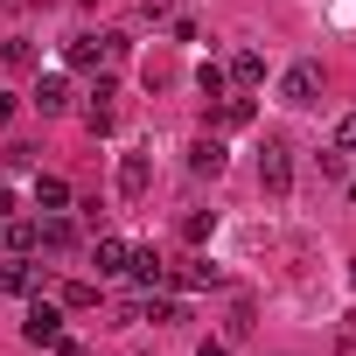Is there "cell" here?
I'll use <instances>...</instances> for the list:
<instances>
[{"label": "cell", "mask_w": 356, "mask_h": 356, "mask_svg": "<svg viewBox=\"0 0 356 356\" xmlns=\"http://www.w3.org/2000/svg\"><path fill=\"white\" fill-rule=\"evenodd\" d=\"M210 231H217V210H189V217H182V238H189V245H203Z\"/></svg>", "instance_id": "2e32d148"}, {"label": "cell", "mask_w": 356, "mask_h": 356, "mask_svg": "<svg viewBox=\"0 0 356 356\" xmlns=\"http://www.w3.org/2000/svg\"><path fill=\"white\" fill-rule=\"evenodd\" d=\"M35 245H42V252H70V245H77V224H70V217H42V224H35Z\"/></svg>", "instance_id": "ba28073f"}, {"label": "cell", "mask_w": 356, "mask_h": 356, "mask_svg": "<svg viewBox=\"0 0 356 356\" xmlns=\"http://www.w3.org/2000/svg\"><path fill=\"white\" fill-rule=\"evenodd\" d=\"M335 154H356V112L335 119Z\"/></svg>", "instance_id": "ac0fdd59"}, {"label": "cell", "mask_w": 356, "mask_h": 356, "mask_svg": "<svg viewBox=\"0 0 356 356\" xmlns=\"http://www.w3.org/2000/svg\"><path fill=\"white\" fill-rule=\"evenodd\" d=\"M35 210L42 217H63L70 210V182H63V175H35Z\"/></svg>", "instance_id": "277c9868"}, {"label": "cell", "mask_w": 356, "mask_h": 356, "mask_svg": "<svg viewBox=\"0 0 356 356\" xmlns=\"http://www.w3.org/2000/svg\"><path fill=\"white\" fill-rule=\"evenodd\" d=\"M35 112H42V119L70 112V84H63V77H35Z\"/></svg>", "instance_id": "52a82bcc"}, {"label": "cell", "mask_w": 356, "mask_h": 356, "mask_svg": "<svg viewBox=\"0 0 356 356\" xmlns=\"http://www.w3.org/2000/svg\"><path fill=\"white\" fill-rule=\"evenodd\" d=\"M349 203H356V182H349Z\"/></svg>", "instance_id": "603a6c76"}, {"label": "cell", "mask_w": 356, "mask_h": 356, "mask_svg": "<svg viewBox=\"0 0 356 356\" xmlns=\"http://www.w3.org/2000/svg\"><path fill=\"white\" fill-rule=\"evenodd\" d=\"M231 77H238V84H259V77H266V56H259V49H238V56H231Z\"/></svg>", "instance_id": "9a60e30c"}, {"label": "cell", "mask_w": 356, "mask_h": 356, "mask_svg": "<svg viewBox=\"0 0 356 356\" xmlns=\"http://www.w3.org/2000/svg\"><path fill=\"white\" fill-rule=\"evenodd\" d=\"M0 245L8 252H35V217H8L0 224Z\"/></svg>", "instance_id": "7c38bea8"}, {"label": "cell", "mask_w": 356, "mask_h": 356, "mask_svg": "<svg viewBox=\"0 0 356 356\" xmlns=\"http://www.w3.org/2000/svg\"><path fill=\"white\" fill-rule=\"evenodd\" d=\"M196 356H231V349H224V342H203V349H196Z\"/></svg>", "instance_id": "7402d4cb"}, {"label": "cell", "mask_w": 356, "mask_h": 356, "mask_svg": "<svg viewBox=\"0 0 356 356\" xmlns=\"http://www.w3.org/2000/svg\"><path fill=\"white\" fill-rule=\"evenodd\" d=\"M245 119H252V98H231V105L217 112V126H245Z\"/></svg>", "instance_id": "d6986e66"}, {"label": "cell", "mask_w": 356, "mask_h": 356, "mask_svg": "<svg viewBox=\"0 0 356 356\" xmlns=\"http://www.w3.org/2000/svg\"><path fill=\"white\" fill-rule=\"evenodd\" d=\"M112 119H119V105H112V77H98V91H91V105H84V126H91V133H112Z\"/></svg>", "instance_id": "5b68a950"}, {"label": "cell", "mask_w": 356, "mask_h": 356, "mask_svg": "<svg viewBox=\"0 0 356 356\" xmlns=\"http://www.w3.org/2000/svg\"><path fill=\"white\" fill-rule=\"evenodd\" d=\"M147 189H154V161H147V154H126V161H119V196L140 203Z\"/></svg>", "instance_id": "3957f363"}, {"label": "cell", "mask_w": 356, "mask_h": 356, "mask_svg": "<svg viewBox=\"0 0 356 356\" xmlns=\"http://www.w3.org/2000/svg\"><path fill=\"white\" fill-rule=\"evenodd\" d=\"M168 280L175 286H217V266L210 259H182V266H168Z\"/></svg>", "instance_id": "30bf717a"}, {"label": "cell", "mask_w": 356, "mask_h": 356, "mask_svg": "<svg viewBox=\"0 0 356 356\" xmlns=\"http://www.w3.org/2000/svg\"><path fill=\"white\" fill-rule=\"evenodd\" d=\"M63 307H98V286H91V280H70V286H63Z\"/></svg>", "instance_id": "e0dca14e"}, {"label": "cell", "mask_w": 356, "mask_h": 356, "mask_svg": "<svg viewBox=\"0 0 356 356\" xmlns=\"http://www.w3.org/2000/svg\"><path fill=\"white\" fill-rule=\"evenodd\" d=\"M22 335H29V342H56V335H63V314H56L49 300H35L29 321H22Z\"/></svg>", "instance_id": "8992f818"}, {"label": "cell", "mask_w": 356, "mask_h": 356, "mask_svg": "<svg viewBox=\"0 0 356 356\" xmlns=\"http://www.w3.org/2000/svg\"><path fill=\"white\" fill-rule=\"evenodd\" d=\"M126 259H133V245H126V238H98V245H91V266H98L105 280H112V273H126Z\"/></svg>", "instance_id": "9c48e42d"}, {"label": "cell", "mask_w": 356, "mask_h": 356, "mask_svg": "<svg viewBox=\"0 0 356 356\" xmlns=\"http://www.w3.org/2000/svg\"><path fill=\"white\" fill-rule=\"evenodd\" d=\"M140 15L147 22H168V0H140Z\"/></svg>", "instance_id": "ffe728a7"}, {"label": "cell", "mask_w": 356, "mask_h": 356, "mask_svg": "<svg viewBox=\"0 0 356 356\" xmlns=\"http://www.w3.org/2000/svg\"><path fill=\"white\" fill-rule=\"evenodd\" d=\"M0 286H8V293H29V300H35L42 273H35V266H22V259H8V266H0Z\"/></svg>", "instance_id": "8fae6325"}, {"label": "cell", "mask_w": 356, "mask_h": 356, "mask_svg": "<svg viewBox=\"0 0 356 356\" xmlns=\"http://www.w3.org/2000/svg\"><path fill=\"white\" fill-rule=\"evenodd\" d=\"M126 273H133L140 286H161V280H168V266H161L154 252H140V245H133V259H126Z\"/></svg>", "instance_id": "4fadbf2b"}, {"label": "cell", "mask_w": 356, "mask_h": 356, "mask_svg": "<svg viewBox=\"0 0 356 356\" xmlns=\"http://www.w3.org/2000/svg\"><path fill=\"white\" fill-rule=\"evenodd\" d=\"M259 189H266V196H286V189H293V147H286L280 133L259 147Z\"/></svg>", "instance_id": "6da1fadb"}, {"label": "cell", "mask_w": 356, "mask_h": 356, "mask_svg": "<svg viewBox=\"0 0 356 356\" xmlns=\"http://www.w3.org/2000/svg\"><path fill=\"white\" fill-rule=\"evenodd\" d=\"M280 98H286L293 112H300V105H314V98H321V63H293V70L280 77Z\"/></svg>", "instance_id": "7a4b0ae2"}, {"label": "cell", "mask_w": 356, "mask_h": 356, "mask_svg": "<svg viewBox=\"0 0 356 356\" xmlns=\"http://www.w3.org/2000/svg\"><path fill=\"white\" fill-rule=\"evenodd\" d=\"M22 112V98H8V91H0V119H15Z\"/></svg>", "instance_id": "44dd1931"}, {"label": "cell", "mask_w": 356, "mask_h": 356, "mask_svg": "<svg viewBox=\"0 0 356 356\" xmlns=\"http://www.w3.org/2000/svg\"><path fill=\"white\" fill-rule=\"evenodd\" d=\"M189 168H196V175H224V147H217V140H196V147H189Z\"/></svg>", "instance_id": "5bb4252c"}]
</instances>
